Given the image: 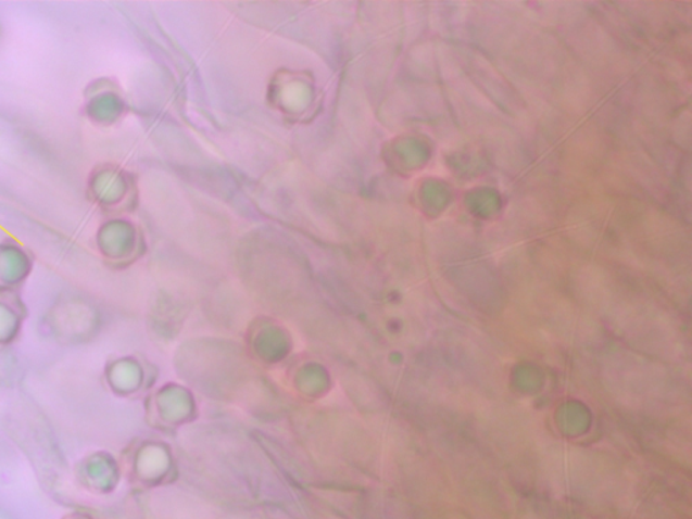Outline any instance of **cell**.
<instances>
[{"mask_svg":"<svg viewBox=\"0 0 692 519\" xmlns=\"http://www.w3.org/2000/svg\"><path fill=\"white\" fill-rule=\"evenodd\" d=\"M13 291H0V347L13 345L24 329L26 312Z\"/></svg>","mask_w":692,"mask_h":519,"instance_id":"cell-1","label":"cell"}]
</instances>
